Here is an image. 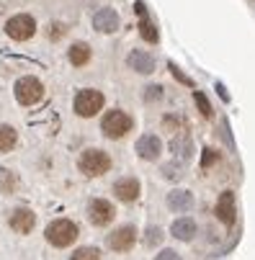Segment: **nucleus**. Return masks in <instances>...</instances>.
<instances>
[{"instance_id": "dca6fc26", "label": "nucleus", "mask_w": 255, "mask_h": 260, "mask_svg": "<svg viewBox=\"0 0 255 260\" xmlns=\"http://www.w3.org/2000/svg\"><path fill=\"white\" fill-rule=\"evenodd\" d=\"M168 209L175 211V214L191 211V209H194V193H191V191H183V188L170 191V193H168Z\"/></svg>"}, {"instance_id": "b1692460", "label": "nucleus", "mask_w": 255, "mask_h": 260, "mask_svg": "<svg viewBox=\"0 0 255 260\" xmlns=\"http://www.w3.org/2000/svg\"><path fill=\"white\" fill-rule=\"evenodd\" d=\"M144 235H147V237H144V245H147V247H155V245H160L163 242V230L160 227H150L147 232H144Z\"/></svg>"}, {"instance_id": "aec40b11", "label": "nucleus", "mask_w": 255, "mask_h": 260, "mask_svg": "<svg viewBox=\"0 0 255 260\" xmlns=\"http://www.w3.org/2000/svg\"><path fill=\"white\" fill-rule=\"evenodd\" d=\"M18 144V132L11 124H0V152H11Z\"/></svg>"}, {"instance_id": "f8f14e48", "label": "nucleus", "mask_w": 255, "mask_h": 260, "mask_svg": "<svg viewBox=\"0 0 255 260\" xmlns=\"http://www.w3.org/2000/svg\"><path fill=\"white\" fill-rule=\"evenodd\" d=\"M139 193H142V185H139L137 178H119V180L114 183V196H116L119 201H124V204L137 201Z\"/></svg>"}, {"instance_id": "5701e85b", "label": "nucleus", "mask_w": 255, "mask_h": 260, "mask_svg": "<svg viewBox=\"0 0 255 260\" xmlns=\"http://www.w3.org/2000/svg\"><path fill=\"white\" fill-rule=\"evenodd\" d=\"M194 101H196V106H199V114H201L204 119H211V116H214L211 103H209V98H206L201 90H194Z\"/></svg>"}, {"instance_id": "39448f33", "label": "nucleus", "mask_w": 255, "mask_h": 260, "mask_svg": "<svg viewBox=\"0 0 255 260\" xmlns=\"http://www.w3.org/2000/svg\"><path fill=\"white\" fill-rule=\"evenodd\" d=\"M13 95L21 106H36L42 98H44V85L39 78L34 75H26V78H18L16 85H13Z\"/></svg>"}, {"instance_id": "f03ea898", "label": "nucleus", "mask_w": 255, "mask_h": 260, "mask_svg": "<svg viewBox=\"0 0 255 260\" xmlns=\"http://www.w3.org/2000/svg\"><path fill=\"white\" fill-rule=\"evenodd\" d=\"M132 129H134V119L126 114V111H121V108L106 111V116L101 121V132L108 139H124Z\"/></svg>"}, {"instance_id": "423d86ee", "label": "nucleus", "mask_w": 255, "mask_h": 260, "mask_svg": "<svg viewBox=\"0 0 255 260\" xmlns=\"http://www.w3.org/2000/svg\"><path fill=\"white\" fill-rule=\"evenodd\" d=\"M6 34L11 36L13 42H28L31 36L36 34V21L28 13H16L6 21Z\"/></svg>"}, {"instance_id": "6ab92c4d", "label": "nucleus", "mask_w": 255, "mask_h": 260, "mask_svg": "<svg viewBox=\"0 0 255 260\" xmlns=\"http://www.w3.org/2000/svg\"><path fill=\"white\" fill-rule=\"evenodd\" d=\"M18 188H21V178L11 168H0V193L13 196Z\"/></svg>"}, {"instance_id": "20e7f679", "label": "nucleus", "mask_w": 255, "mask_h": 260, "mask_svg": "<svg viewBox=\"0 0 255 260\" xmlns=\"http://www.w3.org/2000/svg\"><path fill=\"white\" fill-rule=\"evenodd\" d=\"M103 103H106V98H103L101 90H95V88H83V90H78L75 101H72V108H75V114H78L80 119H93L98 111L103 108Z\"/></svg>"}, {"instance_id": "c85d7f7f", "label": "nucleus", "mask_w": 255, "mask_h": 260, "mask_svg": "<svg viewBox=\"0 0 255 260\" xmlns=\"http://www.w3.org/2000/svg\"><path fill=\"white\" fill-rule=\"evenodd\" d=\"M155 260H183V257H180V255H178L175 250H160Z\"/></svg>"}, {"instance_id": "4468645a", "label": "nucleus", "mask_w": 255, "mask_h": 260, "mask_svg": "<svg viewBox=\"0 0 255 260\" xmlns=\"http://www.w3.org/2000/svg\"><path fill=\"white\" fill-rule=\"evenodd\" d=\"M93 28L101 31V34H114L119 31V13L114 8H101L95 16H93Z\"/></svg>"}, {"instance_id": "f257e3e1", "label": "nucleus", "mask_w": 255, "mask_h": 260, "mask_svg": "<svg viewBox=\"0 0 255 260\" xmlns=\"http://www.w3.org/2000/svg\"><path fill=\"white\" fill-rule=\"evenodd\" d=\"M78 237H80V227L72 219H65V216L62 219H52L49 224H47V230H44V240L52 247H57V250L70 247Z\"/></svg>"}, {"instance_id": "a211bd4d", "label": "nucleus", "mask_w": 255, "mask_h": 260, "mask_svg": "<svg viewBox=\"0 0 255 260\" xmlns=\"http://www.w3.org/2000/svg\"><path fill=\"white\" fill-rule=\"evenodd\" d=\"M67 59H70L72 67H85L90 62V47L85 42H75L67 49Z\"/></svg>"}, {"instance_id": "7c9ffc66", "label": "nucleus", "mask_w": 255, "mask_h": 260, "mask_svg": "<svg viewBox=\"0 0 255 260\" xmlns=\"http://www.w3.org/2000/svg\"><path fill=\"white\" fill-rule=\"evenodd\" d=\"M134 11H137L139 18H147V6H144L142 0H137V3H134Z\"/></svg>"}, {"instance_id": "9b49d317", "label": "nucleus", "mask_w": 255, "mask_h": 260, "mask_svg": "<svg viewBox=\"0 0 255 260\" xmlns=\"http://www.w3.org/2000/svg\"><path fill=\"white\" fill-rule=\"evenodd\" d=\"M134 150H137V155H139L142 160L152 162V160H157L160 152H163V142H160V137H155V134H144V137L137 139Z\"/></svg>"}, {"instance_id": "ddd939ff", "label": "nucleus", "mask_w": 255, "mask_h": 260, "mask_svg": "<svg viewBox=\"0 0 255 260\" xmlns=\"http://www.w3.org/2000/svg\"><path fill=\"white\" fill-rule=\"evenodd\" d=\"M126 64L134 72H139V75H152V72H155V57L150 52H144V49H134L126 57Z\"/></svg>"}, {"instance_id": "c756f323", "label": "nucleus", "mask_w": 255, "mask_h": 260, "mask_svg": "<svg viewBox=\"0 0 255 260\" xmlns=\"http://www.w3.org/2000/svg\"><path fill=\"white\" fill-rule=\"evenodd\" d=\"M163 126H165V129H170V132H178L180 121H178L175 116H165V119H163Z\"/></svg>"}, {"instance_id": "1a4fd4ad", "label": "nucleus", "mask_w": 255, "mask_h": 260, "mask_svg": "<svg viewBox=\"0 0 255 260\" xmlns=\"http://www.w3.org/2000/svg\"><path fill=\"white\" fill-rule=\"evenodd\" d=\"M8 227H11L16 235H31L34 227H36V214H34L31 209H26V206H18V209H13L11 216H8Z\"/></svg>"}, {"instance_id": "f3484780", "label": "nucleus", "mask_w": 255, "mask_h": 260, "mask_svg": "<svg viewBox=\"0 0 255 260\" xmlns=\"http://www.w3.org/2000/svg\"><path fill=\"white\" fill-rule=\"evenodd\" d=\"M170 235H173L175 240H180V242H191V240L196 237V221H194L191 216L175 219L173 224H170Z\"/></svg>"}, {"instance_id": "2eb2a0df", "label": "nucleus", "mask_w": 255, "mask_h": 260, "mask_svg": "<svg viewBox=\"0 0 255 260\" xmlns=\"http://www.w3.org/2000/svg\"><path fill=\"white\" fill-rule=\"evenodd\" d=\"M170 152H173L180 162H188L191 155H194V142H191V137H188L186 132H178V134L173 137V142H170Z\"/></svg>"}, {"instance_id": "7ed1b4c3", "label": "nucleus", "mask_w": 255, "mask_h": 260, "mask_svg": "<svg viewBox=\"0 0 255 260\" xmlns=\"http://www.w3.org/2000/svg\"><path fill=\"white\" fill-rule=\"evenodd\" d=\"M78 168L80 173H85L88 178H98L103 173L111 170V157H108V152L98 150V147H90V150H85L78 160Z\"/></svg>"}, {"instance_id": "9d476101", "label": "nucleus", "mask_w": 255, "mask_h": 260, "mask_svg": "<svg viewBox=\"0 0 255 260\" xmlns=\"http://www.w3.org/2000/svg\"><path fill=\"white\" fill-rule=\"evenodd\" d=\"M214 214H216V219H219L225 227H232V224H235V219H237V206H235V193H232V191H225L219 199H216Z\"/></svg>"}, {"instance_id": "cd10ccee", "label": "nucleus", "mask_w": 255, "mask_h": 260, "mask_svg": "<svg viewBox=\"0 0 255 260\" xmlns=\"http://www.w3.org/2000/svg\"><path fill=\"white\" fill-rule=\"evenodd\" d=\"M170 72H173V78H175L178 83H183V85H188V88L194 85V83H191V78H186V75H183V72H180L175 64H170Z\"/></svg>"}, {"instance_id": "412c9836", "label": "nucleus", "mask_w": 255, "mask_h": 260, "mask_svg": "<svg viewBox=\"0 0 255 260\" xmlns=\"http://www.w3.org/2000/svg\"><path fill=\"white\" fill-rule=\"evenodd\" d=\"M139 36H142L144 42H150V44H157V42H160L157 26H155L150 18H142V21H139Z\"/></svg>"}, {"instance_id": "a878e982", "label": "nucleus", "mask_w": 255, "mask_h": 260, "mask_svg": "<svg viewBox=\"0 0 255 260\" xmlns=\"http://www.w3.org/2000/svg\"><path fill=\"white\" fill-rule=\"evenodd\" d=\"M214 162H219V152H216V150H204V155H201V168L206 170V168H211Z\"/></svg>"}, {"instance_id": "4be33fe9", "label": "nucleus", "mask_w": 255, "mask_h": 260, "mask_svg": "<svg viewBox=\"0 0 255 260\" xmlns=\"http://www.w3.org/2000/svg\"><path fill=\"white\" fill-rule=\"evenodd\" d=\"M70 260H101V250L93 247V245H85V247H78L72 252Z\"/></svg>"}, {"instance_id": "0eeeda50", "label": "nucleus", "mask_w": 255, "mask_h": 260, "mask_svg": "<svg viewBox=\"0 0 255 260\" xmlns=\"http://www.w3.org/2000/svg\"><path fill=\"white\" fill-rule=\"evenodd\" d=\"M116 216V209L111 201H106V199H93L88 204V221L93 227H106V224H111Z\"/></svg>"}, {"instance_id": "bb28decb", "label": "nucleus", "mask_w": 255, "mask_h": 260, "mask_svg": "<svg viewBox=\"0 0 255 260\" xmlns=\"http://www.w3.org/2000/svg\"><path fill=\"white\" fill-rule=\"evenodd\" d=\"M180 175V165H175V162H170V165H163V178H168V180H178Z\"/></svg>"}, {"instance_id": "6e6552de", "label": "nucleus", "mask_w": 255, "mask_h": 260, "mask_svg": "<svg viewBox=\"0 0 255 260\" xmlns=\"http://www.w3.org/2000/svg\"><path fill=\"white\" fill-rule=\"evenodd\" d=\"M108 247L114 252H129L134 245H137V227L134 224H121L116 227L111 235H108Z\"/></svg>"}, {"instance_id": "2f4dec72", "label": "nucleus", "mask_w": 255, "mask_h": 260, "mask_svg": "<svg viewBox=\"0 0 255 260\" xmlns=\"http://www.w3.org/2000/svg\"><path fill=\"white\" fill-rule=\"evenodd\" d=\"M216 90H219V95H222L225 101H230V95H227V90H225V85H216Z\"/></svg>"}, {"instance_id": "393cba45", "label": "nucleus", "mask_w": 255, "mask_h": 260, "mask_svg": "<svg viewBox=\"0 0 255 260\" xmlns=\"http://www.w3.org/2000/svg\"><path fill=\"white\" fill-rule=\"evenodd\" d=\"M142 98H144V103L160 101L163 98V85H147V88H144V93H142Z\"/></svg>"}]
</instances>
